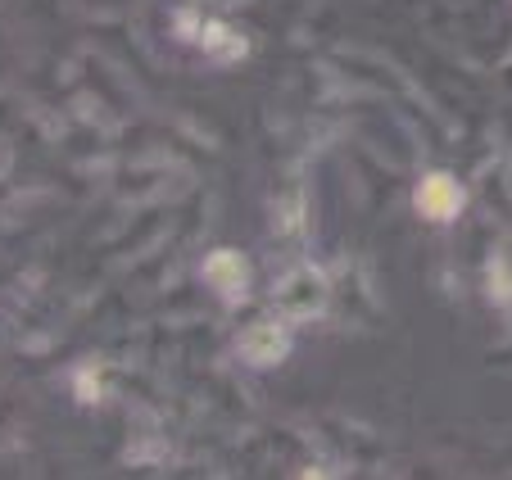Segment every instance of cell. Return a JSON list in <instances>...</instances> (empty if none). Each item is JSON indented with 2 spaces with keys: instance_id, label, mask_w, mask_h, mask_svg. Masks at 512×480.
I'll use <instances>...</instances> for the list:
<instances>
[{
  "instance_id": "cell-2",
  "label": "cell",
  "mask_w": 512,
  "mask_h": 480,
  "mask_svg": "<svg viewBox=\"0 0 512 480\" xmlns=\"http://www.w3.org/2000/svg\"><path fill=\"white\" fill-rule=\"evenodd\" d=\"M209 277H227L223 286H227V295H241V263H232L223 254V259H213L209 263Z\"/></svg>"
},
{
  "instance_id": "cell-1",
  "label": "cell",
  "mask_w": 512,
  "mask_h": 480,
  "mask_svg": "<svg viewBox=\"0 0 512 480\" xmlns=\"http://www.w3.org/2000/svg\"><path fill=\"white\" fill-rule=\"evenodd\" d=\"M458 200H463V195H458V186L449 182V177H426L422 195H417V204H422L426 218H454Z\"/></svg>"
}]
</instances>
